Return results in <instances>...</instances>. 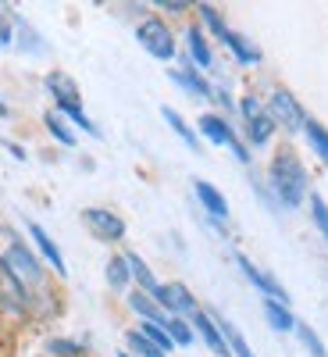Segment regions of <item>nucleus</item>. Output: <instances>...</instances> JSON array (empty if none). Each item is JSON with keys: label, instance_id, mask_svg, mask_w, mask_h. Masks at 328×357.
<instances>
[{"label": "nucleus", "instance_id": "f257e3e1", "mask_svg": "<svg viewBox=\"0 0 328 357\" xmlns=\"http://www.w3.org/2000/svg\"><path fill=\"white\" fill-rule=\"evenodd\" d=\"M267 178H272V190H275L282 207H300V200L307 197V168L300 165L292 146H282V151L272 158Z\"/></svg>", "mask_w": 328, "mask_h": 357}, {"label": "nucleus", "instance_id": "f03ea898", "mask_svg": "<svg viewBox=\"0 0 328 357\" xmlns=\"http://www.w3.org/2000/svg\"><path fill=\"white\" fill-rule=\"evenodd\" d=\"M136 40L146 54H154L157 61H171L175 57V36H171V29L161 22V18H143L139 29H136Z\"/></svg>", "mask_w": 328, "mask_h": 357}, {"label": "nucleus", "instance_id": "7ed1b4c3", "mask_svg": "<svg viewBox=\"0 0 328 357\" xmlns=\"http://www.w3.org/2000/svg\"><path fill=\"white\" fill-rule=\"evenodd\" d=\"M196 129H200V136H203V139H211V143H218V146H228V151H232L235 158H240L243 165L250 161V151L240 143V136L232 132V126L225 122L221 114H200Z\"/></svg>", "mask_w": 328, "mask_h": 357}, {"label": "nucleus", "instance_id": "20e7f679", "mask_svg": "<svg viewBox=\"0 0 328 357\" xmlns=\"http://www.w3.org/2000/svg\"><path fill=\"white\" fill-rule=\"evenodd\" d=\"M267 114H272V122L275 126H286V129H304L307 126V114H304V107L296 104V97L289 93V89H272V97H267Z\"/></svg>", "mask_w": 328, "mask_h": 357}, {"label": "nucleus", "instance_id": "39448f33", "mask_svg": "<svg viewBox=\"0 0 328 357\" xmlns=\"http://www.w3.org/2000/svg\"><path fill=\"white\" fill-rule=\"evenodd\" d=\"M154 301L161 304L164 314L171 318H193L196 314V296L182 286V282H164L154 289Z\"/></svg>", "mask_w": 328, "mask_h": 357}, {"label": "nucleus", "instance_id": "423d86ee", "mask_svg": "<svg viewBox=\"0 0 328 357\" xmlns=\"http://www.w3.org/2000/svg\"><path fill=\"white\" fill-rule=\"evenodd\" d=\"M240 111H243V122H247L250 143H253V146H264L267 139H272V132H275V122H272V114H267V107L250 93V97L240 100Z\"/></svg>", "mask_w": 328, "mask_h": 357}, {"label": "nucleus", "instance_id": "0eeeda50", "mask_svg": "<svg viewBox=\"0 0 328 357\" xmlns=\"http://www.w3.org/2000/svg\"><path fill=\"white\" fill-rule=\"evenodd\" d=\"M4 264L18 275V282H22L25 289L43 282V264H40V257H36V254H29V247H22V243H11V247H8Z\"/></svg>", "mask_w": 328, "mask_h": 357}, {"label": "nucleus", "instance_id": "6e6552de", "mask_svg": "<svg viewBox=\"0 0 328 357\" xmlns=\"http://www.w3.org/2000/svg\"><path fill=\"white\" fill-rule=\"evenodd\" d=\"M82 222H86L89 232H93L97 240H104V243L125 240V218H118L114 211H107V207H86V211H82Z\"/></svg>", "mask_w": 328, "mask_h": 357}, {"label": "nucleus", "instance_id": "1a4fd4ad", "mask_svg": "<svg viewBox=\"0 0 328 357\" xmlns=\"http://www.w3.org/2000/svg\"><path fill=\"white\" fill-rule=\"evenodd\" d=\"M25 304H29V289L18 282V275L4 264V257H0V307L11 311V314H22Z\"/></svg>", "mask_w": 328, "mask_h": 357}, {"label": "nucleus", "instance_id": "9d476101", "mask_svg": "<svg viewBox=\"0 0 328 357\" xmlns=\"http://www.w3.org/2000/svg\"><path fill=\"white\" fill-rule=\"evenodd\" d=\"M235 264H240V268H243V275H247L260 293H264V301H279V304H286V307H289V293L282 289V282H275L267 272H260V268H257L250 257H243V254H235Z\"/></svg>", "mask_w": 328, "mask_h": 357}, {"label": "nucleus", "instance_id": "9b49d317", "mask_svg": "<svg viewBox=\"0 0 328 357\" xmlns=\"http://www.w3.org/2000/svg\"><path fill=\"white\" fill-rule=\"evenodd\" d=\"M43 86H47V93L54 97L57 107H79V86H75L72 75H65V72H50V75L43 79Z\"/></svg>", "mask_w": 328, "mask_h": 357}, {"label": "nucleus", "instance_id": "f8f14e48", "mask_svg": "<svg viewBox=\"0 0 328 357\" xmlns=\"http://www.w3.org/2000/svg\"><path fill=\"white\" fill-rule=\"evenodd\" d=\"M189 325L200 333V340L207 343V350H214L218 357H228V354H232V350H228V343H225V336H221V329H218V321H214L211 314L196 311V314L189 318Z\"/></svg>", "mask_w": 328, "mask_h": 357}, {"label": "nucleus", "instance_id": "ddd939ff", "mask_svg": "<svg viewBox=\"0 0 328 357\" xmlns=\"http://www.w3.org/2000/svg\"><path fill=\"white\" fill-rule=\"evenodd\" d=\"M29 236H33V243L40 247V254L47 257V264L54 268V272L65 275V272H68V268H65V257H61V250H57V243L47 236V229H43L40 222H29Z\"/></svg>", "mask_w": 328, "mask_h": 357}, {"label": "nucleus", "instance_id": "4468645a", "mask_svg": "<svg viewBox=\"0 0 328 357\" xmlns=\"http://www.w3.org/2000/svg\"><path fill=\"white\" fill-rule=\"evenodd\" d=\"M193 190H196L200 207H203V211L211 215V218H228V200L221 197V190H214L211 183H203V178H196Z\"/></svg>", "mask_w": 328, "mask_h": 357}, {"label": "nucleus", "instance_id": "2eb2a0df", "mask_svg": "<svg viewBox=\"0 0 328 357\" xmlns=\"http://www.w3.org/2000/svg\"><path fill=\"white\" fill-rule=\"evenodd\" d=\"M186 43H189V57H193V68H214V54H211V43H207L203 36V29L193 25L189 33H186Z\"/></svg>", "mask_w": 328, "mask_h": 357}, {"label": "nucleus", "instance_id": "dca6fc26", "mask_svg": "<svg viewBox=\"0 0 328 357\" xmlns=\"http://www.w3.org/2000/svg\"><path fill=\"white\" fill-rule=\"evenodd\" d=\"M129 307H132L143 321H157V325H164V321H168V314L161 311V304L154 301L150 293H143V289H139V293H129Z\"/></svg>", "mask_w": 328, "mask_h": 357}, {"label": "nucleus", "instance_id": "f3484780", "mask_svg": "<svg viewBox=\"0 0 328 357\" xmlns=\"http://www.w3.org/2000/svg\"><path fill=\"white\" fill-rule=\"evenodd\" d=\"M168 75H171V82H178L182 89H189L193 97H211V86H207V79H203L193 65H186V68H171Z\"/></svg>", "mask_w": 328, "mask_h": 357}, {"label": "nucleus", "instance_id": "a211bd4d", "mask_svg": "<svg viewBox=\"0 0 328 357\" xmlns=\"http://www.w3.org/2000/svg\"><path fill=\"white\" fill-rule=\"evenodd\" d=\"M214 321H218V329H221V336H225V343H228V350L235 354V357H257L253 350H250V343H247V336L240 333V329H235V325L232 321H225L221 314H211Z\"/></svg>", "mask_w": 328, "mask_h": 357}, {"label": "nucleus", "instance_id": "6ab92c4d", "mask_svg": "<svg viewBox=\"0 0 328 357\" xmlns=\"http://www.w3.org/2000/svg\"><path fill=\"white\" fill-rule=\"evenodd\" d=\"M225 47L235 54V61H240V65H257V61H260V50H257L247 36L232 33V29H228V36H225Z\"/></svg>", "mask_w": 328, "mask_h": 357}, {"label": "nucleus", "instance_id": "aec40b11", "mask_svg": "<svg viewBox=\"0 0 328 357\" xmlns=\"http://www.w3.org/2000/svg\"><path fill=\"white\" fill-rule=\"evenodd\" d=\"M264 318H267V325H272L275 333H289V329H296L292 311H289L286 304H279V301H264Z\"/></svg>", "mask_w": 328, "mask_h": 357}, {"label": "nucleus", "instance_id": "412c9836", "mask_svg": "<svg viewBox=\"0 0 328 357\" xmlns=\"http://www.w3.org/2000/svg\"><path fill=\"white\" fill-rule=\"evenodd\" d=\"M161 114H164V122L171 126V132H175V136H182V143L189 146V151H200V139H196V132L189 129V122H186L182 114H178L175 107H161Z\"/></svg>", "mask_w": 328, "mask_h": 357}, {"label": "nucleus", "instance_id": "4be33fe9", "mask_svg": "<svg viewBox=\"0 0 328 357\" xmlns=\"http://www.w3.org/2000/svg\"><path fill=\"white\" fill-rule=\"evenodd\" d=\"M125 261H129V272H132V279L139 282V289L154 296V289H157L161 282L154 279V272H150V268L143 264V257H139V254H125Z\"/></svg>", "mask_w": 328, "mask_h": 357}, {"label": "nucleus", "instance_id": "5701e85b", "mask_svg": "<svg viewBox=\"0 0 328 357\" xmlns=\"http://www.w3.org/2000/svg\"><path fill=\"white\" fill-rule=\"evenodd\" d=\"M104 275H107V286H111V289H125V286L132 282V272H129V261H125V257H111Z\"/></svg>", "mask_w": 328, "mask_h": 357}, {"label": "nucleus", "instance_id": "b1692460", "mask_svg": "<svg viewBox=\"0 0 328 357\" xmlns=\"http://www.w3.org/2000/svg\"><path fill=\"white\" fill-rule=\"evenodd\" d=\"M43 122H47V132H50L57 143H61V146H75V132L65 126V118L57 114V111H47V114H43Z\"/></svg>", "mask_w": 328, "mask_h": 357}, {"label": "nucleus", "instance_id": "393cba45", "mask_svg": "<svg viewBox=\"0 0 328 357\" xmlns=\"http://www.w3.org/2000/svg\"><path fill=\"white\" fill-rule=\"evenodd\" d=\"M164 333L171 336V343H175V347H189V343H193V325H189L186 318H171V314H168Z\"/></svg>", "mask_w": 328, "mask_h": 357}, {"label": "nucleus", "instance_id": "a878e982", "mask_svg": "<svg viewBox=\"0 0 328 357\" xmlns=\"http://www.w3.org/2000/svg\"><path fill=\"white\" fill-rule=\"evenodd\" d=\"M304 132H307V139H311V146H314V154L328 165V129H325L321 122H311V118H307Z\"/></svg>", "mask_w": 328, "mask_h": 357}, {"label": "nucleus", "instance_id": "bb28decb", "mask_svg": "<svg viewBox=\"0 0 328 357\" xmlns=\"http://www.w3.org/2000/svg\"><path fill=\"white\" fill-rule=\"evenodd\" d=\"M296 336H300V343L307 347V354L311 357H328V350H325V343H321V336L311 329L307 321H296Z\"/></svg>", "mask_w": 328, "mask_h": 357}, {"label": "nucleus", "instance_id": "cd10ccee", "mask_svg": "<svg viewBox=\"0 0 328 357\" xmlns=\"http://www.w3.org/2000/svg\"><path fill=\"white\" fill-rule=\"evenodd\" d=\"M139 333L146 336V340H150L161 354H168V350H175V343H171V336L164 333V325H157V321H143L139 325Z\"/></svg>", "mask_w": 328, "mask_h": 357}, {"label": "nucleus", "instance_id": "c85d7f7f", "mask_svg": "<svg viewBox=\"0 0 328 357\" xmlns=\"http://www.w3.org/2000/svg\"><path fill=\"white\" fill-rule=\"evenodd\" d=\"M200 8V22L207 25V29H211V33L225 43V36H228V25H225V18L218 15V8H211V4H196Z\"/></svg>", "mask_w": 328, "mask_h": 357}, {"label": "nucleus", "instance_id": "c756f323", "mask_svg": "<svg viewBox=\"0 0 328 357\" xmlns=\"http://www.w3.org/2000/svg\"><path fill=\"white\" fill-rule=\"evenodd\" d=\"M47 354L50 357H86V347L75 343V340H50L47 343Z\"/></svg>", "mask_w": 328, "mask_h": 357}, {"label": "nucleus", "instance_id": "7c9ffc66", "mask_svg": "<svg viewBox=\"0 0 328 357\" xmlns=\"http://www.w3.org/2000/svg\"><path fill=\"white\" fill-rule=\"evenodd\" d=\"M311 218H314L318 232L328 240V204H325V197H321V193H311Z\"/></svg>", "mask_w": 328, "mask_h": 357}, {"label": "nucleus", "instance_id": "2f4dec72", "mask_svg": "<svg viewBox=\"0 0 328 357\" xmlns=\"http://www.w3.org/2000/svg\"><path fill=\"white\" fill-rule=\"evenodd\" d=\"M125 343H129V350H136L139 357H168V354H161L150 340H146L139 329H136V333H129V336H125Z\"/></svg>", "mask_w": 328, "mask_h": 357}, {"label": "nucleus", "instance_id": "473e14b6", "mask_svg": "<svg viewBox=\"0 0 328 357\" xmlns=\"http://www.w3.org/2000/svg\"><path fill=\"white\" fill-rule=\"evenodd\" d=\"M15 43V29H11V11L0 8V47H11Z\"/></svg>", "mask_w": 328, "mask_h": 357}, {"label": "nucleus", "instance_id": "72a5a7b5", "mask_svg": "<svg viewBox=\"0 0 328 357\" xmlns=\"http://www.w3.org/2000/svg\"><path fill=\"white\" fill-rule=\"evenodd\" d=\"M154 8H164V11H171V15H182V11L193 8V4H186V0H157Z\"/></svg>", "mask_w": 328, "mask_h": 357}, {"label": "nucleus", "instance_id": "f704fd0d", "mask_svg": "<svg viewBox=\"0 0 328 357\" xmlns=\"http://www.w3.org/2000/svg\"><path fill=\"white\" fill-rule=\"evenodd\" d=\"M4 146H8V151H11V154H15L18 161H25V151H22V146H18V143H4Z\"/></svg>", "mask_w": 328, "mask_h": 357}, {"label": "nucleus", "instance_id": "c9c22d12", "mask_svg": "<svg viewBox=\"0 0 328 357\" xmlns=\"http://www.w3.org/2000/svg\"><path fill=\"white\" fill-rule=\"evenodd\" d=\"M0 118H8V104L4 100H0Z\"/></svg>", "mask_w": 328, "mask_h": 357}, {"label": "nucleus", "instance_id": "e433bc0d", "mask_svg": "<svg viewBox=\"0 0 328 357\" xmlns=\"http://www.w3.org/2000/svg\"><path fill=\"white\" fill-rule=\"evenodd\" d=\"M118 357H132V354H125V350H122V354H118Z\"/></svg>", "mask_w": 328, "mask_h": 357}]
</instances>
